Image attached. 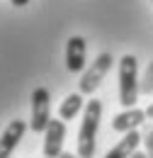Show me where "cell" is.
Returning a JSON list of instances; mask_svg holds the SVG:
<instances>
[{
	"mask_svg": "<svg viewBox=\"0 0 153 158\" xmlns=\"http://www.w3.org/2000/svg\"><path fill=\"white\" fill-rule=\"evenodd\" d=\"M100 117H102V102L90 100L85 105L83 124H80V131H78V156L80 158L95 156V136H97V129H100Z\"/></svg>",
	"mask_w": 153,
	"mask_h": 158,
	"instance_id": "1",
	"label": "cell"
},
{
	"mask_svg": "<svg viewBox=\"0 0 153 158\" xmlns=\"http://www.w3.org/2000/svg\"><path fill=\"white\" fill-rule=\"evenodd\" d=\"M136 56L126 54L119 61V102L129 110L136 105V98H139V76H136Z\"/></svg>",
	"mask_w": 153,
	"mask_h": 158,
	"instance_id": "2",
	"label": "cell"
},
{
	"mask_svg": "<svg viewBox=\"0 0 153 158\" xmlns=\"http://www.w3.org/2000/svg\"><path fill=\"white\" fill-rule=\"evenodd\" d=\"M51 122V98H49V90L46 88H37L32 93V131L37 134H44L46 127Z\"/></svg>",
	"mask_w": 153,
	"mask_h": 158,
	"instance_id": "3",
	"label": "cell"
},
{
	"mask_svg": "<svg viewBox=\"0 0 153 158\" xmlns=\"http://www.w3.org/2000/svg\"><path fill=\"white\" fill-rule=\"evenodd\" d=\"M112 54H100L95 59V63L83 73V78H80V90L78 93H83V95H93L97 88H100V83H102V78L107 76V71L112 68Z\"/></svg>",
	"mask_w": 153,
	"mask_h": 158,
	"instance_id": "4",
	"label": "cell"
},
{
	"mask_svg": "<svg viewBox=\"0 0 153 158\" xmlns=\"http://www.w3.org/2000/svg\"><path fill=\"white\" fill-rule=\"evenodd\" d=\"M44 158H58L63 153V139H66V124L63 119H51L44 131Z\"/></svg>",
	"mask_w": 153,
	"mask_h": 158,
	"instance_id": "5",
	"label": "cell"
},
{
	"mask_svg": "<svg viewBox=\"0 0 153 158\" xmlns=\"http://www.w3.org/2000/svg\"><path fill=\"white\" fill-rule=\"evenodd\" d=\"M24 131H27V124H24L22 119H12V122L5 127V131H2V136H0V158L12 156V151L17 148L19 139L24 136Z\"/></svg>",
	"mask_w": 153,
	"mask_h": 158,
	"instance_id": "6",
	"label": "cell"
},
{
	"mask_svg": "<svg viewBox=\"0 0 153 158\" xmlns=\"http://www.w3.org/2000/svg\"><path fill=\"white\" fill-rule=\"evenodd\" d=\"M66 68L71 73H80L85 68V39L71 37L66 44Z\"/></svg>",
	"mask_w": 153,
	"mask_h": 158,
	"instance_id": "7",
	"label": "cell"
},
{
	"mask_svg": "<svg viewBox=\"0 0 153 158\" xmlns=\"http://www.w3.org/2000/svg\"><path fill=\"white\" fill-rule=\"evenodd\" d=\"M143 119H146V110L129 107V110L119 112V114L112 119V129H114V131H122V134H126V131H134Z\"/></svg>",
	"mask_w": 153,
	"mask_h": 158,
	"instance_id": "8",
	"label": "cell"
},
{
	"mask_svg": "<svg viewBox=\"0 0 153 158\" xmlns=\"http://www.w3.org/2000/svg\"><path fill=\"white\" fill-rule=\"evenodd\" d=\"M141 141H143V136H141L136 129H134V131H126L124 139L117 143L114 148H110L105 158H131V153L139 148V143H141Z\"/></svg>",
	"mask_w": 153,
	"mask_h": 158,
	"instance_id": "9",
	"label": "cell"
},
{
	"mask_svg": "<svg viewBox=\"0 0 153 158\" xmlns=\"http://www.w3.org/2000/svg\"><path fill=\"white\" fill-rule=\"evenodd\" d=\"M83 110V93H71L68 98L61 102V107H58V117L63 119V122H68V119H76V114Z\"/></svg>",
	"mask_w": 153,
	"mask_h": 158,
	"instance_id": "10",
	"label": "cell"
},
{
	"mask_svg": "<svg viewBox=\"0 0 153 158\" xmlns=\"http://www.w3.org/2000/svg\"><path fill=\"white\" fill-rule=\"evenodd\" d=\"M139 90H141V93H151L153 90V63L148 66V71H146V76H143V83L139 85Z\"/></svg>",
	"mask_w": 153,
	"mask_h": 158,
	"instance_id": "11",
	"label": "cell"
},
{
	"mask_svg": "<svg viewBox=\"0 0 153 158\" xmlns=\"http://www.w3.org/2000/svg\"><path fill=\"white\" fill-rule=\"evenodd\" d=\"M143 143H146V156L153 158V129L146 131V136H143Z\"/></svg>",
	"mask_w": 153,
	"mask_h": 158,
	"instance_id": "12",
	"label": "cell"
},
{
	"mask_svg": "<svg viewBox=\"0 0 153 158\" xmlns=\"http://www.w3.org/2000/svg\"><path fill=\"white\" fill-rule=\"evenodd\" d=\"M131 158H148V156H146V151H139V148H136L134 153H131Z\"/></svg>",
	"mask_w": 153,
	"mask_h": 158,
	"instance_id": "13",
	"label": "cell"
},
{
	"mask_svg": "<svg viewBox=\"0 0 153 158\" xmlns=\"http://www.w3.org/2000/svg\"><path fill=\"white\" fill-rule=\"evenodd\" d=\"M27 2H29V0H12V5H15V7H24Z\"/></svg>",
	"mask_w": 153,
	"mask_h": 158,
	"instance_id": "14",
	"label": "cell"
},
{
	"mask_svg": "<svg viewBox=\"0 0 153 158\" xmlns=\"http://www.w3.org/2000/svg\"><path fill=\"white\" fill-rule=\"evenodd\" d=\"M146 119H153V105L148 107V110H146Z\"/></svg>",
	"mask_w": 153,
	"mask_h": 158,
	"instance_id": "15",
	"label": "cell"
},
{
	"mask_svg": "<svg viewBox=\"0 0 153 158\" xmlns=\"http://www.w3.org/2000/svg\"><path fill=\"white\" fill-rule=\"evenodd\" d=\"M58 158H80V156H73V153H66V151H63V153H61Z\"/></svg>",
	"mask_w": 153,
	"mask_h": 158,
	"instance_id": "16",
	"label": "cell"
},
{
	"mask_svg": "<svg viewBox=\"0 0 153 158\" xmlns=\"http://www.w3.org/2000/svg\"><path fill=\"white\" fill-rule=\"evenodd\" d=\"M151 129H153V127H151Z\"/></svg>",
	"mask_w": 153,
	"mask_h": 158,
	"instance_id": "17",
	"label": "cell"
}]
</instances>
